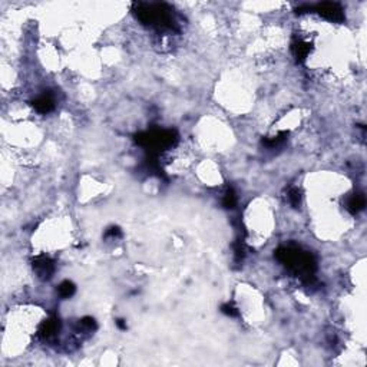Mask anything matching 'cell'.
<instances>
[{
    "instance_id": "5",
    "label": "cell",
    "mask_w": 367,
    "mask_h": 367,
    "mask_svg": "<svg viewBox=\"0 0 367 367\" xmlns=\"http://www.w3.org/2000/svg\"><path fill=\"white\" fill-rule=\"evenodd\" d=\"M32 267L40 280H49L55 272V261L46 255H39L33 258Z\"/></svg>"
},
{
    "instance_id": "17",
    "label": "cell",
    "mask_w": 367,
    "mask_h": 367,
    "mask_svg": "<svg viewBox=\"0 0 367 367\" xmlns=\"http://www.w3.org/2000/svg\"><path fill=\"white\" fill-rule=\"evenodd\" d=\"M121 228L119 227H111L105 232V237H121Z\"/></svg>"
},
{
    "instance_id": "15",
    "label": "cell",
    "mask_w": 367,
    "mask_h": 367,
    "mask_svg": "<svg viewBox=\"0 0 367 367\" xmlns=\"http://www.w3.org/2000/svg\"><path fill=\"white\" fill-rule=\"evenodd\" d=\"M79 326L82 327V329L85 330H89V331H92V330H97V321L94 317H83L82 320H79Z\"/></svg>"
},
{
    "instance_id": "18",
    "label": "cell",
    "mask_w": 367,
    "mask_h": 367,
    "mask_svg": "<svg viewBox=\"0 0 367 367\" xmlns=\"http://www.w3.org/2000/svg\"><path fill=\"white\" fill-rule=\"evenodd\" d=\"M116 326L121 330H126V321L122 319H118L116 320Z\"/></svg>"
},
{
    "instance_id": "2",
    "label": "cell",
    "mask_w": 367,
    "mask_h": 367,
    "mask_svg": "<svg viewBox=\"0 0 367 367\" xmlns=\"http://www.w3.org/2000/svg\"><path fill=\"white\" fill-rule=\"evenodd\" d=\"M132 13L145 26H155L158 29L176 30L172 9L166 3H142L132 5Z\"/></svg>"
},
{
    "instance_id": "14",
    "label": "cell",
    "mask_w": 367,
    "mask_h": 367,
    "mask_svg": "<svg viewBox=\"0 0 367 367\" xmlns=\"http://www.w3.org/2000/svg\"><path fill=\"white\" fill-rule=\"evenodd\" d=\"M289 203L293 208H299L301 205V191L297 187H291L289 190Z\"/></svg>"
},
{
    "instance_id": "9",
    "label": "cell",
    "mask_w": 367,
    "mask_h": 367,
    "mask_svg": "<svg viewBox=\"0 0 367 367\" xmlns=\"http://www.w3.org/2000/svg\"><path fill=\"white\" fill-rule=\"evenodd\" d=\"M364 207H366V198H364V195L363 194H353L351 197H348L347 200V204H346V208H347V211L350 214H353V215H356L358 214L360 211H363L364 210Z\"/></svg>"
},
{
    "instance_id": "8",
    "label": "cell",
    "mask_w": 367,
    "mask_h": 367,
    "mask_svg": "<svg viewBox=\"0 0 367 367\" xmlns=\"http://www.w3.org/2000/svg\"><path fill=\"white\" fill-rule=\"evenodd\" d=\"M32 107L35 108L39 114H49L55 108V101H53L50 94H43V95L36 98L35 101H32Z\"/></svg>"
},
{
    "instance_id": "1",
    "label": "cell",
    "mask_w": 367,
    "mask_h": 367,
    "mask_svg": "<svg viewBox=\"0 0 367 367\" xmlns=\"http://www.w3.org/2000/svg\"><path fill=\"white\" fill-rule=\"evenodd\" d=\"M276 258L293 271L306 287H316V271H317V261L314 255L309 251L301 250L300 247H280L274 252Z\"/></svg>"
},
{
    "instance_id": "6",
    "label": "cell",
    "mask_w": 367,
    "mask_h": 367,
    "mask_svg": "<svg viewBox=\"0 0 367 367\" xmlns=\"http://www.w3.org/2000/svg\"><path fill=\"white\" fill-rule=\"evenodd\" d=\"M60 329V320L56 314H53L52 317H49L46 321H43L40 326H39L38 334L39 337L43 338V340H48V338L53 337Z\"/></svg>"
},
{
    "instance_id": "12",
    "label": "cell",
    "mask_w": 367,
    "mask_h": 367,
    "mask_svg": "<svg viewBox=\"0 0 367 367\" xmlns=\"http://www.w3.org/2000/svg\"><path fill=\"white\" fill-rule=\"evenodd\" d=\"M222 205H224V208H227V210H232V208H235V205H237V195L234 193V190H232L231 187H228L227 190H225V193H224V197H222Z\"/></svg>"
},
{
    "instance_id": "3",
    "label": "cell",
    "mask_w": 367,
    "mask_h": 367,
    "mask_svg": "<svg viewBox=\"0 0 367 367\" xmlns=\"http://www.w3.org/2000/svg\"><path fill=\"white\" fill-rule=\"evenodd\" d=\"M134 139L138 145L145 149L146 155L158 156L159 152L176 145L179 135L175 129H151L136 134Z\"/></svg>"
},
{
    "instance_id": "16",
    "label": "cell",
    "mask_w": 367,
    "mask_h": 367,
    "mask_svg": "<svg viewBox=\"0 0 367 367\" xmlns=\"http://www.w3.org/2000/svg\"><path fill=\"white\" fill-rule=\"evenodd\" d=\"M221 311L225 314V316H228V317H237V316H240L238 309L234 307L231 303H225V304H222Z\"/></svg>"
},
{
    "instance_id": "4",
    "label": "cell",
    "mask_w": 367,
    "mask_h": 367,
    "mask_svg": "<svg viewBox=\"0 0 367 367\" xmlns=\"http://www.w3.org/2000/svg\"><path fill=\"white\" fill-rule=\"evenodd\" d=\"M313 10L317 12L321 18L334 22V23H341L344 22V10L340 3H333V2H323L316 6H313Z\"/></svg>"
},
{
    "instance_id": "10",
    "label": "cell",
    "mask_w": 367,
    "mask_h": 367,
    "mask_svg": "<svg viewBox=\"0 0 367 367\" xmlns=\"http://www.w3.org/2000/svg\"><path fill=\"white\" fill-rule=\"evenodd\" d=\"M289 138V131H281L276 136H268V138H264L261 141V145L268 148V149H274L277 146H281Z\"/></svg>"
},
{
    "instance_id": "7",
    "label": "cell",
    "mask_w": 367,
    "mask_h": 367,
    "mask_svg": "<svg viewBox=\"0 0 367 367\" xmlns=\"http://www.w3.org/2000/svg\"><path fill=\"white\" fill-rule=\"evenodd\" d=\"M310 52H311V46L307 42L297 38L293 39V42H291V53H293V56L299 63L306 62V59L309 58Z\"/></svg>"
},
{
    "instance_id": "11",
    "label": "cell",
    "mask_w": 367,
    "mask_h": 367,
    "mask_svg": "<svg viewBox=\"0 0 367 367\" xmlns=\"http://www.w3.org/2000/svg\"><path fill=\"white\" fill-rule=\"evenodd\" d=\"M59 296L62 297V299H69V297H72L73 294H75V291H76V286L72 283V281H63V283H60V286H59Z\"/></svg>"
},
{
    "instance_id": "13",
    "label": "cell",
    "mask_w": 367,
    "mask_h": 367,
    "mask_svg": "<svg viewBox=\"0 0 367 367\" xmlns=\"http://www.w3.org/2000/svg\"><path fill=\"white\" fill-rule=\"evenodd\" d=\"M245 257V241H244V237L241 238H237L234 242V258L235 262H241Z\"/></svg>"
}]
</instances>
